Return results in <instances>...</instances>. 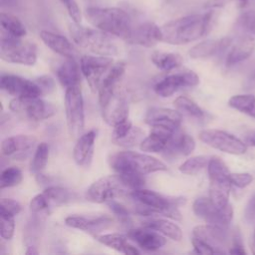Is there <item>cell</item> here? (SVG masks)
<instances>
[{"instance_id": "cell-1", "label": "cell", "mask_w": 255, "mask_h": 255, "mask_svg": "<svg viewBox=\"0 0 255 255\" xmlns=\"http://www.w3.org/2000/svg\"><path fill=\"white\" fill-rule=\"evenodd\" d=\"M213 12L191 14L171 20L162 25V42L171 45H183L204 36L211 25Z\"/></svg>"}, {"instance_id": "cell-2", "label": "cell", "mask_w": 255, "mask_h": 255, "mask_svg": "<svg viewBox=\"0 0 255 255\" xmlns=\"http://www.w3.org/2000/svg\"><path fill=\"white\" fill-rule=\"evenodd\" d=\"M85 16L97 29L125 41L134 26L129 14L119 7H89L85 11Z\"/></svg>"}, {"instance_id": "cell-3", "label": "cell", "mask_w": 255, "mask_h": 255, "mask_svg": "<svg viewBox=\"0 0 255 255\" xmlns=\"http://www.w3.org/2000/svg\"><path fill=\"white\" fill-rule=\"evenodd\" d=\"M110 166L118 173L147 174L155 171H165L167 166L161 160L136 151L125 150L116 152L109 157Z\"/></svg>"}, {"instance_id": "cell-4", "label": "cell", "mask_w": 255, "mask_h": 255, "mask_svg": "<svg viewBox=\"0 0 255 255\" xmlns=\"http://www.w3.org/2000/svg\"><path fill=\"white\" fill-rule=\"evenodd\" d=\"M69 32L75 44L93 54L109 57L118 54V47L112 35L100 29L84 27L73 22L69 25Z\"/></svg>"}, {"instance_id": "cell-5", "label": "cell", "mask_w": 255, "mask_h": 255, "mask_svg": "<svg viewBox=\"0 0 255 255\" xmlns=\"http://www.w3.org/2000/svg\"><path fill=\"white\" fill-rule=\"evenodd\" d=\"M209 176V198L218 207H224L229 202L231 188L230 171L225 162L218 156H211L207 165Z\"/></svg>"}, {"instance_id": "cell-6", "label": "cell", "mask_w": 255, "mask_h": 255, "mask_svg": "<svg viewBox=\"0 0 255 255\" xmlns=\"http://www.w3.org/2000/svg\"><path fill=\"white\" fill-rule=\"evenodd\" d=\"M0 57L8 63L33 66L37 61V46L34 43L24 42L21 38L1 29Z\"/></svg>"}, {"instance_id": "cell-7", "label": "cell", "mask_w": 255, "mask_h": 255, "mask_svg": "<svg viewBox=\"0 0 255 255\" xmlns=\"http://www.w3.org/2000/svg\"><path fill=\"white\" fill-rule=\"evenodd\" d=\"M132 190L120 173L107 175L96 180L87 191V198L96 203H108L116 198L129 194Z\"/></svg>"}, {"instance_id": "cell-8", "label": "cell", "mask_w": 255, "mask_h": 255, "mask_svg": "<svg viewBox=\"0 0 255 255\" xmlns=\"http://www.w3.org/2000/svg\"><path fill=\"white\" fill-rule=\"evenodd\" d=\"M65 113L69 134L73 138H79L85 129V111L81 85L66 89Z\"/></svg>"}, {"instance_id": "cell-9", "label": "cell", "mask_w": 255, "mask_h": 255, "mask_svg": "<svg viewBox=\"0 0 255 255\" xmlns=\"http://www.w3.org/2000/svg\"><path fill=\"white\" fill-rule=\"evenodd\" d=\"M193 212L197 217L204 220L207 224L227 228L233 216L231 204L218 207L209 197H198L193 202Z\"/></svg>"}, {"instance_id": "cell-10", "label": "cell", "mask_w": 255, "mask_h": 255, "mask_svg": "<svg viewBox=\"0 0 255 255\" xmlns=\"http://www.w3.org/2000/svg\"><path fill=\"white\" fill-rule=\"evenodd\" d=\"M198 136L205 144L226 153L238 155L247 151V145L240 138L221 129H203Z\"/></svg>"}, {"instance_id": "cell-11", "label": "cell", "mask_w": 255, "mask_h": 255, "mask_svg": "<svg viewBox=\"0 0 255 255\" xmlns=\"http://www.w3.org/2000/svg\"><path fill=\"white\" fill-rule=\"evenodd\" d=\"M9 109L12 112L24 115L33 121H43L56 114V108L51 103L38 98L15 97L10 101Z\"/></svg>"}, {"instance_id": "cell-12", "label": "cell", "mask_w": 255, "mask_h": 255, "mask_svg": "<svg viewBox=\"0 0 255 255\" xmlns=\"http://www.w3.org/2000/svg\"><path fill=\"white\" fill-rule=\"evenodd\" d=\"M113 64L114 60L109 56H82L80 61L81 72L83 73L93 92L99 90L103 78L113 66Z\"/></svg>"}, {"instance_id": "cell-13", "label": "cell", "mask_w": 255, "mask_h": 255, "mask_svg": "<svg viewBox=\"0 0 255 255\" xmlns=\"http://www.w3.org/2000/svg\"><path fill=\"white\" fill-rule=\"evenodd\" d=\"M199 84V78L191 70H184L167 75L158 81L153 90L161 98H168L183 88L195 87Z\"/></svg>"}, {"instance_id": "cell-14", "label": "cell", "mask_w": 255, "mask_h": 255, "mask_svg": "<svg viewBox=\"0 0 255 255\" xmlns=\"http://www.w3.org/2000/svg\"><path fill=\"white\" fill-rule=\"evenodd\" d=\"M104 121L115 127L121 122L128 120V101L123 91L118 88L103 104L100 105Z\"/></svg>"}, {"instance_id": "cell-15", "label": "cell", "mask_w": 255, "mask_h": 255, "mask_svg": "<svg viewBox=\"0 0 255 255\" xmlns=\"http://www.w3.org/2000/svg\"><path fill=\"white\" fill-rule=\"evenodd\" d=\"M37 138L33 135L18 134L6 137L1 142V152L15 160L27 159L37 147Z\"/></svg>"}, {"instance_id": "cell-16", "label": "cell", "mask_w": 255, "mask_h": 255, "mask_svg": "<svg viewBox=\"0 0 255 255\" xmlns=\"http://www.w3.org/2000/svg\"><path fill=\"white\" fill-rule=\"evenodd\" d=\"M1 89L12 96L20 98H38L43 95L36 82L15 75H2Z\"/></svg>"}, {"instance_id": "cell-17", "label": "cell", "mask_w": 255, "mask_h": 255, "mask_svg": "<svg viewBox=\"0 0 255 255\" xmlns=\"http://www.w3.org/2000/svg\"><path fill=\"white\" fill-rule=\"evenodd\" d=\"M160 41H162L161 28L153 22L146 21L133 26L131 33L126 42L132 45L151 48Z\"/></svg>"}, {"instance_id": "cell-18", "label": "cell", "mask_w": 255, "mask_h": 255, "mask_svg": "<svg viewBox=\"0 0 255 255\" xmlns=\"http://www.w3.org/2000/svg\"><path fill=\"white\" fill-rule=\"evenodd\" d=\"M144 121L149 127H161L177 130L182 122V114L172 109L151 108L147 111Z\"/></svg>"}, {"instance_id": "cell-19", "label": "cell", "mask_w": 255, "mask_h": 255, "mask_svg": "<svg viewBox=\"0 0 255 255\" xmlns=\"http://www.w3.org/2000/svg\"><path fill=\"white\" fill-rule=\"evenodd\" d=\"M193 236L199 238L210 246H212L217 254H224V250L228 244V235L226 228H222L212 224L198 225L193 228Z\"/></svg>"}, {"instance_id": "cell-20", "label": "cell", "mask_w": 255, "mask_h": 255, "mask_svg": "<svg viewBox=\"0 0 255 255\" xmlns=\"http://www.w3.org/2000/svg\"><path fill=\"white\" fill-rule=\"evenodd\" d=\"M65 223L72 228L98 235L113 225V219L109 216H68Z\"/></svg>"}, {"instance_id": "cell-21", "label": "cell", "mask_w": 255, "mask_h": 255, "mask_svg": "<svg viewBox=\"0 0 255 255\" xmlns=\"http://www.w3.org/2000/svg\"><path fill=\"white\" fill-rule=\"evenodd\" d=\"M127 235L145 251H155L166 243L164 236L148 227L130 229L128 231Z\"/></svg>"}, {"instance_id": "cell-22", "label": "cell", "mask_w": 255, "mask_h": 255, "mask_svg": "<svg viewBox=\"0 0 255 255\" xmlns=\"http://www.w3.org/2000/svg\"><path fill=\"white\" fill-rule=\"evenodd\" d=\"M95 139V130L85 132L77 138V142L73 149V157L77 165L82 167H89L91 165L94 156Z\"/></svg>"}, {"instance_id": "cell-23", "label": "cell", "mask_w": 255, "mask_h": 255, "mask_svg": "<svg viewBox=\"0 0 255 255\" xmlns=\"http://www.w3.org/2000/svg\"><path fill=\"white\" fill-rule=\"evenodd\" d=\"M126 71V64L123 61L114 63L103 78L99 87V103L103 104L118 88L121 79Z\"/></svg>"}, {"instance_id": "cell-24", "label": "cell", "mask_w": 255, "mask_h": 255, "mask_svg": "<svg viewBox=\"0 0 255 255\" xmlns=\"http://www.w3.org/2000/svg\"><path fill=\"white\" fill-rule=\"evenodd\" d=\"M150 132L141 141L139 148L146 152H161L166 147L169 139L176 130L161 127H150Z\"/></svg>"}, {"instance_id": "cell-25", "label": "cell", "mask_w": 255, "mask_h": 255, "mask_svg": "<svg viewBox=\"0 0 255 255\" xmlns=\"http://www.w3.org/2000/svg\"><path fill=\"white\" fill-rule=\"evenodd\" d=\"M195 148V141L193 137L187 133L178 131L173 133L169 139L163 152L166 157L186 156L189 155Z\"/></svg>"}, {"instance_id": "cell-26", "label": "cell", "mask_w": 255, "mask_h": 255, "mask_svg": "<svg viewBox=\"0 0 255 255\" xmlns=\"http://www.w3.org/2000/svg\"><path fill=\"white\" fill-rule=\"evenodd\" d=\"M40 38L43 43L53 52L65 58H75L77 51L74 45L65 36L43 30L40 32Z\"/></svg>"}, {"instance_id": "cell-27", "label": "cell", "mask_w": 255, "mask_h": 255, "mask_svg": "<svg viewBox=\"0 0 255 255\" xmlns=\"http://www.w3.org/2000/svg\"><path fill=\"white\" fill-rule=\"evenodd\" d=\"M232 39L229 37L217 40H205L189 50V56L192 59H206L215 56L230 46Z\"/></svg>"}, {"instance_id": "cell-28", "label": "cell", "mask_w": 255, "mask_h": 255, "mask_svg": "<svg viewBox=\"0 0 255 255\" xmlns=\"http://www.w3.org/2000/svg\"><path fill=\"white\" fill-rule=\"evenodd\" d=\"M255 50V38L252 36H242L232 46L226 57V65L234 66L248 59Z\"/></svg>"}, {"instance_id": "cell-29", "label": "cell", "mask_w": 255, "mask_h": 255, "mask_svg": "<svg viewBox=\"0 0 255 255\" xmlns=\"http://www.w3.org/2000/svg\"><path fill=\"white\" fill-rule=\"evenodd\" d=\"M80 68L75 61V58H66V60L58 66L56 75L60 84L65 89L81 85Z\"/></svg>"}, {"instance_id": "cell-30", "label": "cell", "mask_w": 255, "mask_h": 255, "mask_svg": "<svg viewBox=\"0 0 255 255\" xmlns=\"http://www.w3.org/2000/svg\"><path fill=\"white\" fill-rule=\"evenodd\" d=\"M128 235L120 234V233H109L97 236V240L104 245L109 246L119 252L128 254V255H135L139 254V251L134 246L130 245L128 242Z\"/></svg>"}, {"instance_id": "cell-31", "label": "cell", "mask_w": 255, "mask_h": 255, "mask_svg": "<svg viewBox=\"0 0 255 255\" xmlns=\"http://www.w3.org/2000/svg\"><path fill=\"white\" fill-rule=\"evenodd\" d=\"M143 226L151 228L173 241H180L182 239V231L180 227L176 223H173L172 221H169L167 219H151L149 221H145L143 223Z\"/></svg>"}, {"instance_id": "cell-32", "label": "cell", "mask_w": 255, "mask_h": 255, "mask_svg": "<svg viewBox=\"0 0 255 255\" xmlns=\"http://www.w3.org/2000/svg\"><path fill=\"white\" fill-rule=\"evenodd\" d=\"M150 59L155 67L164 72H169L171 70L177 69L181 66L183 62V59L179 54L161 51H154L151 54Z\"/></svg>"}, {"instance_id": "cell-33", "label": "cell", "mask_w": 255, "mask_h": 255, "mask_svg": "<svg viewBox=\"0 0 255 255\" xmlns=\"http://www.w3.org/2000/svg\"><path fill=\"white\" fill-rule=\"evenodd\" d=\"M43 193L46 195L51 207L66 204L77 198L74 191L60 186H49L43 191Z\"/></svg>"}, {"instance_id": "cell-34", "label": "cell", "mask_w": 255, "mask_h": 255, "mask_svg": "<svg viewBox=\"0 0 255 255\" xmlns=\"http://www.w3.org/2000/svg\"><path fill=\"white\" fill-rule=\"evenodd\" d=\"M0 22H1V29L12 36L22 38L27 34L25 25L22 23V21L18 17L12 14L2 12Z\"/></svg>"}, {"instance_id": "cell-35", "label": "cell", "mask_w": 255, "mask_h": 255, "mask_svg": "<svg viewBox=\"0 0 255 255\" xmlns=\"http://www.w3.org/2000/svg\"><path fill=\"white\" fill-rule=\"evenodd\" d=\"M228 105L231 108L255 119V96L250 94L235 95L229 99Z\"/></svg>"}, {"instance_id": "cell-36", "label": "cell", "mask_w": 255, "mask_h": 255, "mask_svg": "<svg viewBox=\"0 0 255 255\" xmlns=\"http://www.w3.org/2000/svg\"><path fill=\"white\" fill-rule=\"evenodd\" d=\"M173 105L177 111L181 114L195 119H202L204 117V112L199 108V106L185 96H180L176 98Z\"/></svg>"}, {"instance_id": "cell-37", "label": "cell", "mask_w": 255, "mask_h": 255, "mask_svg": "<svg viewBox=\"0 0 255 255\" xmlns=\"http://www.w3.org/2000/svg\"><path fill=\"white\" fill-rule=\"evenodd\" d=\"M48 158H49V145L46 142L38 143L30 163V171L35 174H40L41 171L46 167Z\"/></svg>"}, {"instance_id": "cell-38", "label": "cell", "mask_w": 255, "mask_h": 255, "mask_svg": "<svg viewBox=\"0 0 255 255\" xmlns=\"http://www.w3.org/2000/svg\"><path fill=\"white\" fill-rule=\"evenodd\" d=\"M211 156L207 155H196L192 156L188 159H186L180 166L179 170L184 173V174H189V175H194L207 167L209 159Z\"/></svg>"}, {"instance_id": "cell-39", "label": "cell", "mask_w": 255, "mask_h": 255, "mask_svg": "<svg viewBox=\"0 0 255 255\" xmlns=\"http://www.w3.org/2000/svg\"><path fill=\"white\" fill-rule=\"evenodd\" d=\"M144 131L138 127H132L131 129L127 133L124 137L113 140V142L117 145L123 147H133L136 145H140L141 141L144 139Z\"/></svg>"}, {"instance_id": "cell-40", "label": "cell", "mask_w": 255, "mask_h": 255, "mask_svg": "<svg viewBox=\"0 0 255 255\" xmlns=\"http://www.w3.org/2000/svg\"><path fill=\"white\" fill-rule=\"evenodd\" d=\"M23 175L20 168L17 166H10L5 168L1 173L0 187L1 189L6 187H13L18 185L22 181Z\"/></svg>"}, {"instance_id": "cell-41", "label": "cell", "mask_w": 255, "mask_h": 255, "mask_svg": "<svg viewBox=\"0 0 255 255\" xmlns=\"http://www.w3.org/2000/svg\"><path fill=\"white\" fill-rule=\"evenodd\" d=\"M30 211L34 214H42L48 212V210L51 208V205L46 197V195L42 192L40 194H37L34 196L30 201Z\"/></svg>"}, {"instance_id": "cell-42", "label": "cell", "mask_w": 255, "mask_h": 255, "mask_svg": "<svg viewBox=\"0 0 255 255\" xmlns=\"http://www.w3.org/2000/svg\"><path fill=\"white\" fill-rule=\"evenodd\" d=\"M21 204L10 198H2L0 201V215L15 216L21 211Z\"/></svg>"}, {"instance_id": "cell-43", "label": "cell", "mask_w": 255, "mask_h": 255, "mask_svg": "<svg viewBox=\"0 0 255 255\" xmlns=\"http://www.w3.org/2000/svg\"><path fill=\"white\" fill-rule=\"evenodd\" d=\"M108 205L111 209V211L118 217V219L124 223V224H128L130 222V215L129 211L126 206H124L122 203H119L116 200H112L108 202Z\"/></svg>"}, {"instance_id": "cell-44", "label": "cell", "mask_w": 255, "mask_h": 255, "mask_svg": "<svg viewBox=\"0 0 255 255\" xmlns=\"http://www.w3.org/2000/svg\"><path fill=\"white\" fill-rule=\"evenodd\" d=\"M15 220L14 216L1 215V237L5 240H10L14 235Z\"/></svg>"}, {"instance_id": "cell-45", "label": "cell", "mask_w": 255, "mask_h": 255, "mask_svg": "<svg viewBox=\"0 0 255 255\" xmlns=\"http://www.w3.org/2000/svg\"><path fill=\"white\" fill-rule=\"evenodd\" d=\"M63 5H65L68 14L70 18L73 20V22L77 24H81L82 21V12L80 10V7L77 4L76 0H59Z\"/></svg>"}, {"instance_id": "cell-46", "label": "cell", "mask_w": 255, "mask_h": 255, "mask_svg": "<svg viewBox=\"0 0 255 255\" xmlns=\"http://www.w3.org/2000/svg\"><path fill=\"white\" fill-rule=\"evenodd\" d=\"M253 180V176L248 172H235L230 173V181L233 185L239 188L248 186Z\"/></svg>"}, {"instance_id": "cell-47", "label": "cell", "mask_w": 255, "mask_h": 255, "mask_svg": "<svg viewBox=\"0 0 255 255\" xmlns=\"http://www.w3.org/2000/svg\"><path fill=\"white\" fill-rule=\"evenodd\" d=\"M132 124L131 122L128 119L124 122L119 123L118 125H116L114 127V130H113V136H112V140H116L119 138L124 137L127 133H128V131L131 129L132 128Z\"/></svg>"}, {"instance_id": "cell-48", "label": "cell", "mask_w": 255, "mask_h": 255, "mask_svg": "<svg viewBox=\"0 0 255 255\" xmlns=\"http://www.w3.org/2000/svg\"><path fill=\"white\" fill-rule=\"evenodd\" d=\"M240 25L255 35V11H247L239 18Z\"/></svg>"}, {"instance_id": "cell-49", "label": "cell", "mask_w": 255, "mask_h": 255, "mask_svg": "<svg viewBox=\"0 0 255 255\" xmlns=\"http://www.w3.org/2000/svg\"><path fill=\"white\" fill-rule=\"evenodd\" d=\"M191 243H192V246L194 248V251L198 254H217L216 250L210 246L208 243H206L205 241L199 239V238H196L193 236L192 240H191Z\"/></svg>"}, {"instance_id": "cell-50", "label": "cell", "mask_w": 255, "mask_h": 255, "mask_svg": "<svg viewBox=\"0 0 255 255\" xmlns=\"http://www.w3.org/2000/svg\"><path fill=\"white\" fill-rule=\"evenodd\" d=\"M39 87L41 88L42 92H43V95L45 94H49L51 93L54 88H55V82L54 80L48 76V75H44V76H41L40 78H38L36 81H35Z\"/></svg>"}, {"instance_id": "cell-51", "label": "cell", "mask_w": 255, "mask_h": 255, "mask_svg": "<svg viewBox=\"0 0 255 255\" xmlns=\"http://www.w3.org/2000/svg\"><path fill=\"white\" fill-rule=\"evenodd\" d=\"M230 254H236V255H245L246 251L243 247V244L241 242V238L239 236V234H235L233 237V243L231 248L228 251Z\"/></svg>"}, {"instance_id": "cell-52", "label": "cell", "mask_w": 255, "mask_h": 255, "mask_svg": "<svg viewBox=\"0 0 255 255\" xmlns=\"http://www.w3.org/2000/svg\"><path fill=\"white\" fill-rule=\"evenodd\" d=\"M245 219L247 221H253L255 219V194L253 196H251V198L249 199L246 207H245Z\"/></svg>"}, {"instance_id": "cell-53", "label": "cell", "mask_w": 255, "mask_h": 255, "mask_svg": "<svg viewBox=\"0 0 255 255\" xmlns=\"http://www.w3.org/2000/svg\"><path fill=\"white\" fill-rule=\"evenodd\" d=\"M228 0H207L203 7L204 8H218V7H222L226 4Z\"/></svg>"}, {"instance_id": "cell-54", "label": "cell", "mask_w": 255, "mask_h": 255, "mask_svg": "<svg viewBox=\"0 0 255 255\" xmlns=\"http://www.w3.org/2000/svg\"><path fill=\"white\" fill-rule=\"evenodd\" d=\"M0 5L2 8H11L17 5V0H0Z\"/></svg>"}, {"instance_id": "cell-55", "label": "cell", "mask_w": 255, "mask_h": 255, "mask_svg": "<svg viewBox=\"0 0 255 255\" xmlns=\"http://www.w3.org/2000/svg\"><path fill=\"white\" fill-rule=\"evenodd\" d=\"M27 255H37L39 253V251L37 250V247L34 245H30L27 247V250L25 252Z\"/></svg>"}, {"instance_id": "cell-56", "label": "cell", "mask_w": 255, "mask_h": 255, "mask_svg": "<svg viewBox=\"0 0 255 255\" xmlns=\"http://www.w3.org/2000/svg\"><path fill=\"white\" fill-rule=\"evenodd\" d=\"M252 252L255 254V230H254V236H253V242H252Z\"/></svg>"}, {"instance_id": "cell-57", "label": "cell", "mask_w": 255, "mask_h": 255, "mask_svg": "<svg viewBox=\"0 0 255 255\" xmlns=\"http://www.w3.org/2000/svg\"><path fill=\"white\" fill-rule=\"evenodd\" d=\"M249 142L252 144V145H255V134L250 138V140H249Z\"/></svg>"}, {"instance_id": "cell-58", "label": "cell", "mask_w": 255, "mask_h": 255, "mask_svg": "<svg viewBox=\"0 0 255 255\" xmlns=\"http://www.w3.org/2000/svg\"><path fill=\"white\" fill-rule=\"evenodd\" d=\"M239 1H240V2H246L247 0H239Z\"/></svg>"}]
</instances>
